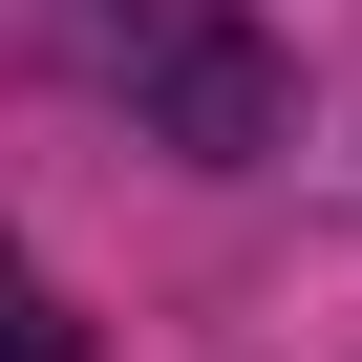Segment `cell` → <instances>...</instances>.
Here are the masks:
<instances>
[{"label": "cell", "instance_id": "obj_1", "mask_svg": "<svg viewBox=\"0 0 362 362\" xmlns=\"http://www.w3.org/2000/svg\"><path fill=\"white\" fill-rule=\"evenodd\" d=\"M0 362H64V320H43V277L0 256Z\"/></svg>", "mask_w": 362, "mask_h": 362}]
</instances>
